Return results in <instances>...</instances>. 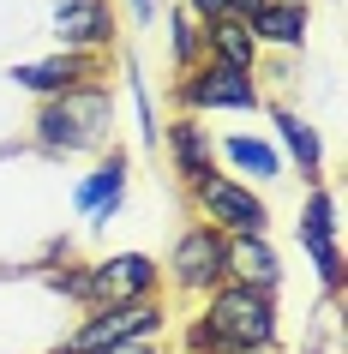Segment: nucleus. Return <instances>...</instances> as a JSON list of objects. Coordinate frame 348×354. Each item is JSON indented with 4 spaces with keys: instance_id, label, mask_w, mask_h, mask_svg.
<instances>
[{
    "instance_id": "24",
    "label": "nucleus",
    "mask_w": 348,
    "mask_h": 354,
    "mask_svg": "<svg viewBox=\"0 0 348 354\" xmlns=\"http://www.w3.org/2000/svg\"><path fill=\"white\" fill-rule=\"evenodd\" d=\"M127 6H132V19H138V24L156 19V0H127Z\"/></svg>"
},
{
    "instance_id": "21",
    "label": "nucleus",
    "mask_w": 348,
    "mask_h": 354,
    "mask_svg": "<svg viewBox=\"0 0 348 354\" xmlns=\"http://www.w3.org/2000/svg\"><path fill=\"white\" fill-rule=\"evenodd\" d=\"M186 12L199 24H217V19H228V0H186Z\"/></svg>"
},
{
    "instance_id": "11",
    "label": "nucleus",
    "mask_w": 348,
    "mask_h": 354,
    "mask_svg": "<svg viewBox=\"0 0 348 354\" xmlns=\"http://www.w3.org/2000/svg\"><path fill=\"white\" fill-rule=\"evenodd\" d=\"M163 145H168V162H174V174L186 187H199V180L217 174V138H210V127L199 114H174L163 127Z\"/></svg>"
},
{
    "instance_id": "19",
    "label": "nucleus",
    "mask_w": 348,
    "mask_h": 354,
    "mask_svg": "<svg viewBox=\"0 0 348 354\" xmlns=\"http://www.w3.org/2000/svg\"><path fill=\"white\" fill-rule=\"evenodd\" d=\"M48 282H55L66 300H84V306H91V264H78V270H55Z\"/></svg>"
},
{
    "instance_id": "14",
    "label": "nucleus",
    "mask_w": 348,
    "mask_h": 354,
    "mask_svg": "<svg viewBox=\"0 0 348 354\" xmlns=\"http://www.w3.org/2000/svg\"><path fill=\"white\" fill-rule=\"evenodd\" d=\"M306 24H312L306 0H264L246 30H253L258 48H300V42H306Z\"/></svg>"
},
{
    "instance_id": "6",
    "label": "nucleus",
    "mask_w": 348,
    "mask_h": 354,
    "mask_svg": "<svg viewBox=\"0 0 348 354\" xmlns=\"http://www.w3.org/2000/svg\"><path fill=\"white\" fill-rule=\"evenodd\" d=\"M168 282L181 295H210L217 282H228V234H217L210 223L181 228V241L168 252Z\"/></svg>"
},
{
    "instance_id": "22",
    "label": "nucleus",
    "mask_w": 348,
    "mask_h": 354,
    "mask_svg": "<svg viewBox=\"0 0 348 354\" xmlns=\"http://www.w3.org/2000/svg\"><path fill=\"white\" fill-rule=\"evenodd\" d=\"M96 354H163L156 342H114V348H96Z\"/></svg>"
},
{
    "instance_id": "23",
    "label": "nucleus",
    "mask_w": 348,
    "mask_h": 354,
    "mask_svg": "<svg viewBox=\"0 0 348 354\" xmlns=\"http://www.w3.org/2000/svg\"><path fill=\"white\" fill-rule=\"evenodd\" d=\"M264 6V0H228V19H240V24H253V12Z\"/></svg>"
},
{
    "instance_id": "12",
    "label": "nucleus",
    "mask_w": 348,
    "mask_h": 354,
    "mask_svg": "<svg viewBox=\"0 0 348 354\" xmlns=\"http://www.w3.org/2000/svg\"><path fill=\"white\" fill-rule=\"evenodd\" d=\"M127 180H132V168H127V156L114 150V156H102V162L78 180L73 205L84 210L91 223H114V210H120V198H127Z\"/></svg>"
},
{
    "instance_id": "1",
    "label": "nucleus",
    "mask_w": 348,
    "mask_h": 354,
    "mask_svg": "<svg viewBox=\"0 0 348 354\" xmlns=\"http://www.w3.org/2000/svg\"><path fill=\"white\" fill-rule=\"evenodd\" d=\"M109 109L114 96L102 84H78V91L55 96V102H42L37 109V150L48 156H84V150H102L109 138Z\"/></svg>"
},
{
    "instance_id": "8",
    "label": "nucleus",
    "mask_w": 348,
    "mask_h": 354,
    "mask_svg": "<svg viewBox=\"0 0 348 354\" xmlns=\"http://www.w3.org/2000/svg\"><path fill=\"white\" fill-rule=\"evenodd\" d=\"M300 246H306L312 264H318V282L336 295V288H342V246H336V192L330 187L306 192V205H300Z\"/></svg>"
},
{
    "instance_id": "2",
    "label": "nucleus",
    "mask_w": 348,
    "mask_h": 354,
    "mask_svg": "<svg viewBox=\"0 0 348 354\" xmlns=\"http://www.w3.org/2000/svg\"><path fill=\"white\" fill-rule=\"evenodd\" d=\"M199 318L235 348H271L276 342V295H264L253 282H217L204 295Z\"/></svg>"
},
{
    "instance_id": "5",
    "label": "nucleus",
    "mask_w": 348,
    "mask_h": 354,
    "mask_svg": "<svg viewBox=\"0 0 348 354\" xmlns=\"http://www.w3.org/2000/svg\"><path fill=\"white\" fill-rule=\"evenodd\" d=\"M174 102L181 114H217V109H258V78L253 73H235V66H222V60H199V66H186V78L174 84Z\"/></svg>"
},
{
    "instance_id": "25",
    "label": "nucleus",
    "mask_w": 348,
    "mask_h": 354,
    "mask_svg": "<svg viewBox=\"0 0 348 354\" xmlns=\"http://www.w3.org/2000/svg\"><path fill=\"white\" fill-rule=\"evenodd\" d=\"M210 354H271V348H235V342H217Z\"/></svg>"
},
{
    "instance_id": "17",
    "label": "nucleus",
    "mask_w": 348,
    "mask_h": 354,
    "mask_svg": "<svg viewBox=\"0 0 348 354\" xmlns=\"http://www.w3.org/2000/svg\"><path fill=\"white\" fill-rule=\"evenodd\" d=\"M271 127H276V138L289 145V156H294L300 168H306V174H318V168H324V145H318V132H312L306 120H300V114L276 109V114H271Z\"/></svg>"
},
{
    "instance_id": "18",
    "label": "nucleus",
    "mask_w": 348,
    "mask_h": 354,
    "mask_svg": "<svg viewBox=\"0 0 348 354\" xmlns=\"http://www.w3.org/2000/svg\"><path fill=\"white\" fill-rule=\"evenodd\" d=\"M168 48H174V60H181V73L204 60V42H199V19H192L186 6H181V12H168Z\"/></svg>"
},
{
    "instance_id": "20",
    "label": "nucleus",
    "mask_w": 348,
    "mask_h": 354,
    "mask_svg": "<svg viewBox=\"0 0 348 354\" xmlns=\"http://www.w3.org/2000/svg\"><path fill=\"white\" fill-rule=\"evenodd\" d=\"M132 102H138V132H145V145H156V114H150V91H145L138 73H132Z\"/></svg>"
},
{
    "instance_id": "16",
    "label": "nucleus",
    "mask_w": 348,
    "mask_h": 354,
    "mask_svg": "<svg viewBox=\"0 0 348 354\" xmlns=\"http://www.w3.org/2000/svg\"><path fill=\"white\" fill-rule=\"evenodd\" d=\"M222 156L240 168V174H258V180H282V150L271 138H253V132H235V138H222Z\"/></svg>"
},
{
    "instance_id": "13",
    "label": "nucleus",
    "mask_w": 348,
    "mask_h": 354,
    "mask_svg": "<svg viewBox=\"0 0 348 354\" xmlns=\"http://www.w3.org/2000/svg\"><path fill=\"white\" fill-rule=\"evenodd\" d=\"M228 282H253V288L276 295V282H282V259H276L271 234H240V241H228Z\"/></svg>"
},
{
    "instance_id": "7",
    "label": "nucleus",
    "mask_w": 348,
    "mask_h": 354,
    "mask_svg": "<svg viewBox=\"0 0 348 354\" xmlns=\"http://www.w3.org/2000/svg\"><path fill=\"white\" fill-rule=\"evenodd\" d=\"M163 264L150 252H114L91 264V306H120V300H156Z\"/></svg>"
},
{
    "instance_id": "10",
    "label": "nucleus",
    "mask_w": 348,
    "mask_h": 354,
    "mask_svg": "<svg viewBox=\"0 0 348 354\" xmlns=\"http://www.w3.org/2000/svg\"><path fill=\"white\" fill-rule=\"evenodd\" d=\"M12 78H19V91L55 102V96L78 91V84H96V55H66V48H55V55H42V60L12 66Z\"/></svg>"
},
{
    "instance_id": "9",
    "label": "nucleus",
    "mask_w": 348,
    "mask_h": 354,
    "mask_svg": "<svg viewBox=\"0 0 348 354\" xmlns=\"http://www.w3.org/2000/svg\"><path fill=\"white\" fill-rule=\"evenodd\" d=\"M55 42L66 55L114 48V6L109 0H55Z\"/></svg>"
},
{
    "instance_id": "4",
    "label": "nucleus",
    "mask_w": 348,
    "mask_h": 354,
    "mask_svg": "<svg viewBox=\"0 0 348 354\" xmlns=\"http://www.w3.org/2000/svg\"><path fill=\"white\" fill-rule=\"evenodd\" d=\"M192 205H199V216L217 228V234H228V241H240V234H271V205H264L246 180H235V174L199 180V187H192Z\"/></svg>"
},
{
    "instance_id": "3",
    "label": "nucleus",
    "mask_w": 348,
    "mask_h": 354,
    "mask_svg": "<svg viewBox=\"0 0 348 354\" xmlns=\"http://www.w3.org/2000/svg\"><path fill=\"white\" fill-rule=\"evenodd\" d=\"M168 324L163 300H120V306H91V318L73 330L66 354H96L114 348V342H156Z\"/></svg>"
},
{
    "instance_id": "15",
    "label": "nucleus",
    "mask_w": 348,
    "mask_h": 354,
    "mask_svg": "<svg viewBox=\"0 0 348 354\" xmlns=\"http://www.w3.org/2000/svg\"><path fill=\"white\" fill-rule=\"evenodd\" d=\"M199 42H204V60H222L235 73H253L258 66V42L240 19H217V24H199Z\"/></svg>"
}]
</instances>
